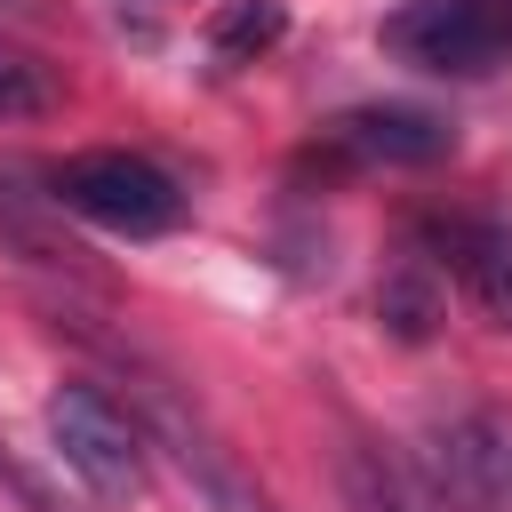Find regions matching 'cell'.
Returning <instances> with one entry per match:
<instances>
[{
  "instance_id": "obj_1",
  "label": "cell",
  "mask_w": 512,
  "mask_h": 512,
  "mask_svg": "<svg viewBox=\"0 0 512 512\" xmlns=\"http://www.w3.org/2000/svg\"><path fill=\"white\" fill-rule=\"evenodd\" d=\"M48 200L72 208L96 232H120V240H160V232L184 224V184L152 152H120V144L56 160L48 168Z\"/></svg>"
},
{
  "instance_id": "obj_2",
  "label": "cell",
  "mask_w": 512,
  "mask_h": 512,
  "mask_svg": "<svg viewBox=\"0 0 512 512\" xmlns=\"http://www.w3.org/2000/svg\"><path fill=\"white\" fill-rule=\"evenodd\" d=\"M384 56L432 80H488L512 64V0H408L384 16Z\"/></svg>"
},
{
  "instance_id": "obj_3",
  "label": "cell",
  "mask_w": 512,
  "mask_h": 512,
  "mask_svg": "<svg viewBox=\"0 0 512 512\" xmlns=\"http://www.w3.org/2000/svg\"><path fill=\"white\" fill-rule=\"evenodd\" d=\"M48 440H56L64 472H72L88 496H104V504L144 496V480H152L144 424H136L112 392H96V384H56V392H48Z\"/></svg>"
},
{
  "instance_id": "obj_4",
  "label": "cell",
  "mask_w": 512,
  "mask_h": 512,
  "mask_svg": "<svg viewBox=\"0 0 512 512\" xmlns=\"http://www.w3.org/2000/svg\"><path fill=\"white\" fill-rule=\"evenodd\" d=\"M432 496L448 512H504L512 504V416L496 408H472V416H448L432 440H424V464Z\"/></svg>"
},
{
  "instance_id": "obj_5",
  "label": "cell",
  "mask_w": 512,
  "mask_h": 512,
  "mask_svg": "<svg viewBox=\"0 0 512 512\" xmlns=\"http://www.w3.org/2000/svg\"><path fill=\"white\" fill-rule=\"evenodd\" d=\"M328 144L352 160H384V168H432L456 152V128L448 112H424V104H352L328 120Z\"/></svg>"
},
{
  "instance_id": "obj_6",
  "label": "cell",
  "mask_w": 512,
  "mask_h": 512,
  "mask_svg": "<svg viewBox=\"0 0 512 512\" xmlns=\"http://www.w3.org/2000/svg\"><path fill=\"white\" fill-rule=\"evenodd\" d=\"M336 480H344V512H448L416 464H400V456H384L368 440H352L336 456Z\"/></svg>"
},
{
  "instance_id": "obj_7",
  "label": "cell",
  "mask_w": 512,
  "mask_h": 512,
  "mask_svg": "<svg viewBox=\"0 0 512 512\" xmlns=\"http://www.w3.org/2000/svg\"><path fill=\"white\" fill-rule=\"evenodd\" d=\"M376 312H384V328H392V336L424 344V336H432V320H440V280H432V264H424V256H400V264H392V280L376 288Z\"/></svg>"
},
{
  "instance_id": "obj_8",
  "label": "cell",
  "mask_w": 512,
  "mask_h": 512,
  "mask_svg": "<svg viewBox=\"0 0 512 512\" xmlns=\"http://www.w3.org/2000/svg\"><path fill=\"white\" fill-rule=\"evenodd\" d=\"M280 32H288V8H280V0H232V8H216V16H208V48H216L224 64L264 56Z\"/></svg>"
},
{
  "instance_id": "obj_9",
  "label": "cell",
  "mask_w": 512,
  "mask_h": 512,
  "mask_svg": "<svg viewBox=\"0 0 512 512\" xmlns=\"http://www.w3.org/2000/svg\"><path fill=\"white\" fill-rule=\"evenodd\" d=\"M456 264H464V280L480 288V304L496 312V328H512V224H496V232H456Z\"/></svg>"
},
{
  "instance_id": "obj_10",
  "label": "cell",
  "mask_w": 512,
  "mask_h": 512,
  "mask_svg": "<svg viewBox=\"0 0 512 512\" xmlns=\"http://www.w3.org/2000/svg\"><path fill=\"white\" fill-rule=\"evenodd\" d=\"M0 248H16V256H32V264H64V256H72V248L48 240V224L32 216V200H24L8 176H0Z\"/></svg>"
},
{
  "instance_id": "obj_11",
  "label": "cell",
  "mask_w": 512,
  "mask_h": 512,
  "mask_svg": "<svg viewBox=\"0 0 512 512\" xmlns=\"http://www.w3.org/2000/svg\"><path fill=\"white\" fill-rule=\"evenodd\" d=\"M0 488H8V504H16V512H80V504H72V496L32 464V456H16L8 440H0Z\"/></svg>"
},
{
  "instance_id": "obj_12",
  "label": "cell",
  "mask_w": 512,
  "mask_h": 512,
  "mask_svg": "<svg viewBox=\"0 0 512 512\" xmlns=\"http://www.w3.org/2000/svg\"><path fill=\"white\" fill-rule=\"evenodd\" d=\"M56 104V80L32 72L24 56H0V120H40Z\"/></svg>"
}]
</instances>
